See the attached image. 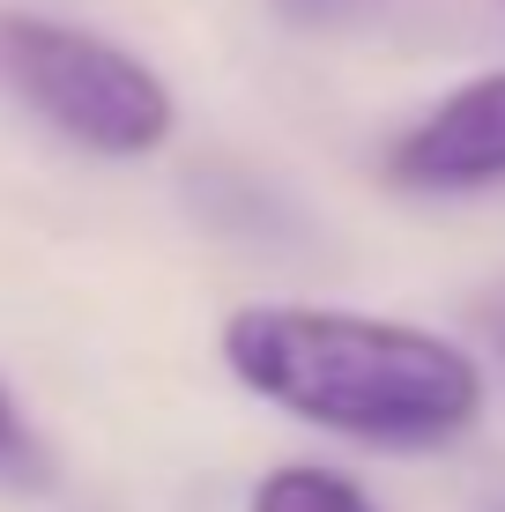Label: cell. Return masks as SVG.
I'll use <instances>...</instances> for the list:
<instances>
[{
    "mask_svg": "<svg viewBox=\"0 0 505 512\" xmlns=\"http://www.w3.org/2000/svg\"><path fill=\"white\" fill-rule=\"evenodd\" d=\"M223 364L246 394L372 453H439L483 416V364L461 342L364 312L246 305L223 320Z\"/></svg>",
    "mask_w": 505,
    "mask_h": 512,
    "instance_id": "obj_1",
    "label": "cell"
},
{
    "mask_svg": "<svg viewBox=\"0 0 505 512\" xmlns=\"http://www.w3.org/2000/svg\"><path fill=\"white\" fill-rule=\"evenodd\" d=\"M0 90L23 112H38L60 141L112 156V164L164 149L179 127V104L149 60H134L97 30L52 23V15L0 8Z\"/></svg>",
    "mask_w": 505,
    "mask_h": 512,
    "instance_id": "obj_2",
    "label": "cell"
},
{
    "mask_svg": "<svg viewBox=\"0 0 505 512\" xmlns=\"http://www.w3.org/2000/svg\"><path fill=\"white\" fill-rule=\"evenodd\" d=\"M402 193H491L505 186V67L461 82L387 149Z\"/></svg>",
    "mask_w": 505,
    "mask_h": 512,
    "instance_id": "obj_3",
    "label": "cell"
},
{
    "mask_svg": "<svg viewBox=\"0 0 505 512\" xmlns=\"http://www.w3.org/2000/svg\"><path fill=\"white\" fill-rule=\"evenodd\" d=\"M246 512H379V505L364 498V483H350L342 468L290 461V468L260 475V490H253Z\"/></svg>",
    "mask_w": 505,
    "mask_h": 512,
    "instance_id": "obj_4",
    "label": "cell"
},
{
    "mask_svg": "<svg viewBox=\"0 0 505 512\" xmlns=\"http://www.w3.org/2000/svg\"><path fill=\"white\" fill-rule=\"evenodd\" d=\"M0 490H52V453L30 431L23 401L0 386Z\"/></svg>",
    "mask_w": 505,
    "mask_h": 512,
    "instance_id": "obj_5",
    "label": "cell"
},
{
    "mask_svg": "<svg viewBox=\"0 0 505 512\" xmlns=\"http://www.w3.org/2000/svg\"><path fill=\"white\" fill-rule=\"evenodd\" d=\"M290 23H342V15H364L372 0H275Z\"/></svg>",
    "mask_w": 505,
    "mask_h": 512,
    "instance_id": "obj_6",
    "label": "cell"
},
{
    "mask_svg": "<svg viewBox=\"0 0 505 512\" xmlns=\"http://www.w3.org/2000/svg\"><path fill=\"white\" fill-rule=\"evenodd\" d=\"M483 342H491L498 364H505V297H491V305H483Z\"/></svg>",
    "mask_w": 505,
    "mask_h": 512,
    "instance_id": "obj_7",
    "label": "cell"
},
{
    "mask_svg": "<svg viewBox=\"0 0 505 512\" xmlns=\"http://www.w3.org/2000/svg\"><path fill=\"white\" fill-rule=\"evenodd\" d=\"M491 512H505V498H491Z\"/></svg>",
    "mask_w": 505,
    "mask_h": 512,
    "instance_id": "obj_8",
    "label": "cell"
}]
</instances>
